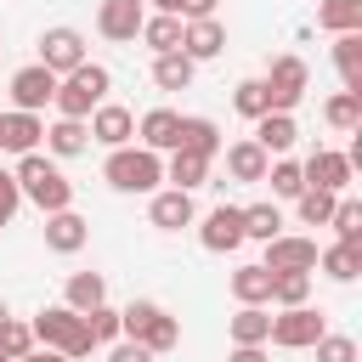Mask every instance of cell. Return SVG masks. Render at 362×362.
Here are the masks:
<instances>
[{
  "instance_id": "cell-1",
  "label": "cell",
  "mask_w": 362,
  "mask_h": 362,
  "mask_svg": "<svg viewBox=\"0 0 362 362\" xmlns=\"http://www.w3.org/2000/svg\"><path fill=\"white\" fill-rule=\"evenodd\" d=\"M107 90H113V74H107L102 62H90V57H85L74 74H62V79H57V96H51V102H57V113H62V119H90V107H96V102H107Z\"/></svg>"
},
{
  "instance_id": "cell-2",
  "label": "cell",
  "mask_w": 362,
  "mask_h": 362,
  "mask_svg": "<svg viewBox=\"0 0 362 362\" xmlns=\"http://www.w3.org/2000/svg\"><path fill=\"white\" fill-rule=\"evenodd\" d=\"M119 334H124V339H136V345H147L153 356H164V351H175L181 322H175L164 305H153V300H130V305L119 311Z\"/></svg>"
},
{
  "instance_id": "cell-3",
  "label": "cell",
  "mask_w": 362,
  "mask_h": 362,
  "mask_svg": "<svg viewBox=\"0 0 362 362\" xmlns=\"http://www.w3.org/2000/svg\"><path fill=\"white\" fill-rule=\"evenodd\" d=\"M28 328H34V339H40V345L62 351L68 362L90 356V345H96V339H90V328H85V311H74V305H45Z\"/></svg>"
},
{
  "instance_id": "cell-4",
  "label": "cell",
  "mask_w": 362,
  "mask_h": 362,
  "mask_svg": "<svg viewBox=\"0 0 362 362\" xmlns=\"http://www.w3.org/2000/svg\"><path fill=\"white\" fill-rule=\"evenodd\" d=\"M102 175H107V187H119V192H158V181H164V158L153 153V147H113L107 153V164H102Z\"/></svg>"
},
{
  "instance_id": "cell-5",
  "label": "cell",
  "mask_w": 362,
  "mask_h": 362,
  "mask_svg": "<svg viewBox=\"0 0 362 362\" xmlns=\"http://www.w3.org/2000/svg\"><path fill=\"white\" fill-rule=\"evenodd\" d=\"M11 175H17L23 198H34V204H40L45 215H51V209H68V204H74V181H68V175H62V170H57L51 158H40V153H23Z\"/></svg>"
},
{
  "instance_id": "cell-6",
  "label": "cell",
  "mask_w": 362,
  "mask_h": 362,
  "mask_svg": "<svg viewBox=\"0 0 362 362\" xmlns=\"http://www.w3.org/2000/svg\"><path fill=\"white\" fill-rule=\"evenodd\" d=\"M322 311H311V305H283V317H272V334H266V345H283V351H311L317 339H322Z\"/></svg>"
},
{
  "instance_id": "cell-7",
  "label": "cell",
  "mask_w": 362,
  "mask_h": 362,
  "mask_svg": "<svg viewBox=\"0 0 362 362\" xmlns=\"http://www.w3.org/2000/svg\"><path fill=\"white\" fill-rule=\"evenodd\" d=\"M305 62L300 57H277L272 62V74H266V96H272V113H294L300 107V96H305Z\"/></svg>"
},
{
  "instance_id": "cell-8",
  "label": "cell",
  "mask_w": 362,
  "mask_h": 362,
  "mask_svg": "<svg viewBox=\"0 0 362 362\" xmlns=\"http://www.w3.org/2000/svg\"><path fill=\"white\" fill-rule=\"evenodd\" d=\"M40 62L62 79V74H74L79 62H85V34L79 28H45L40 34Z\"/></svg>"
},
{
  "instance_id": "cell-9",
  "label": "cell",
  "mask_w": 362,
  "mask_h": 362,
  "mask_svg": "<svg viewBox=\"0 0 362 362\" xmlns=\"http://www.w3.org/2000/svg\"><path fill=\"white\" fill-rule=\"evenodd\" d=\"M51 96H57V74H51L45 62H28V68L11 74V102H17L23 113H40Z\"/></svg>"
},
{
  "instance_id": "cell-10",
  "label": "cell",
  "mask_w": 362,
  "mask_h": 362,
  "mask_svg": "<svg viewBox=\"0 0 362 362\" xmlns=\"http://www.w3.org/2000/svg\"><path fill=\"white\" fill-rule=\"evenodd\" d=\"M198 243H204L209 255H232V249L243 243V209H232V204L209 209L204 226H198Z\"/></svg>"
},
{
  "instance_id": "cell-11",
  "label": "cell",
  "mask_w": 362,
  "mask_h": 362,
  "mask_svg": "<svg viewBox=\"0 0 362 362\" xmlns=\"http://www.w3.org/2000/svg\"><path fill=\"white\" fill-rule=\"evenodd\" d=\"M260 266H266V272H317V243L277 232V238H266V260H260Z\"/></svg>"
},
{
  "instance_id": "cell-12",
  "label": "cell",
  "mask_w": 362,
  "mask_h": 362,
  "mask_svg": "<svg viewBox=\"0 0 362 362\" xmlns=\"http://www.w3.org/2000/svg\"><path fill=\"white\" fill-rule=\"evenodd\" d=\"M141 17H147V0H102V6H96L102 40H119V45L141 34Z\"/></svg>"
},
{
  "instance_id": "cell-13",
  "label": "cell",
  "mask_w": 362,
  "mask_h": 362,
  "mask_svg": "<svg viewBox=\"0 0 362 362\" xmlns=\"http://www.w3.org/2000/svg\"><path fill=\"white\" fill-rule=\"evenodd\" d=\"M85 130H90V141H102V147H124V141L136 136V113L119 107V102H96Z\"/></svg>"
},
{
  "instance_id": "cell-14",
  "label": "cell",
  "mask_w": 362,
  "mask_h": 362,
  "mask_svg": "<svg viewBox=\"0 0 362 362\" xmlns=\"http://www.w3.org/2000/svg\"><path fill=\"white\" fill-rule=\"evenodd\" d=\"M300 175H305V187L345 192V187H351V158H345V153H334V147H317V153L300 164Z\"/></svg>"
},
{
  "instance_id": "cell-15",
  "label": "cell",
  "mask_w": 362,
  "mask_h": 362,
  "mask_svg": "<svg viewBox=\"0 0 362 362\" xmlns=\"http://www.w3.org/2000/svg\"><path fill=\"white\" fill-rule=\"evenodd\" d=\"M181 51H187L192 62H209V57L226 51V28H221L215 17H192V23H181Z\"/></svg>"
},
{
  "instance_id": "cell-16",
  "label": "cell",
  "mask_w": 362,
  "mask_h": 362,
  "mask_svg": "<svg viewBox=\"0 0 362 362\" xmlns=\"http://www.w3.org/2000/svg\"><path fill=\"white\" fill-rule=\"evenodd\" d=\"M192 192H181V187H170V192H153V204H147V221L158 226V232H181V226H192Z\"/></svg>"
},
{
  "instance_id": "cell-17",
  "label": "cell",
  "mask_w": 362,
  "mask_h": 362,
  "mask_svg": "<svg viewBox=\"0 0 362 362\" xmlns=\"http://www.w3.org/2000/svg\"><path fill=\"white\" fill-rule=\"evenodd\" d=\"M85 238H90V226H85L74 209H51V215H45V249H57V255H79Z\"/></svg>"
},
{
  "instance_id": "cell-18",
  "label": "cell",
  "mask_w": 362,
  "mask_h": 362,
  "mask_svg": "<svg viewBox=\"0 0 362 362\" xmlns=\"http://www.w3.org/2000/svg\"><path fill=\"white\" fill-rule=\"evenodd\" d=\"M45 136V124H40V113H23V107H11V113H0V147L6 153H34V141Z\"/></svg>"
},
{
  "instance_id": "cell-19",
  "label": "cell",
  "mask_w": 362,
  "mask_h": 362,
  "mask_svg": "<svg viewBox=\"0 0 362 362\" xmlns=\"http://www.w3.org/2000/svg\"><path fill=\"white\" fill-rule=\"evenodd\" d=\"M255 141L266 147V158H283V153L300 141V124H294V113H260V119H255Z\"/></svg>"
},
{
  "instance_id": "cell-20",
  "label": "cell",
  "mask_w": 362,
  "mask_h": 362,
  "mask_svg": "<svg viewBox=\"0 0 362 362\" xmlns=\"http://www.w3.org/2000/svg\"><path fill=\"white\" fill-rule=\"evenodd\" d=\"M209 153H192V147H175L170 153V164H164V181H175L181 192H192V187H204L209 181Z\"/></svg>"
},
{
  "instance_id": "cell-21",
  "label": "cell",
  "mask_w": 362,
  "mask_h": 362,
  "mask_svg": "<svg viewBox=\"0 0 362 362\" xmlns=\"http://www.w3.org/2000/svg\"><path fill=\"white\" fill-rule=\"evenodd\" d=\"M175 130H181V113H175V107H153V113H141V124H136L141 147H153V153H170V147H175Z\"/></svg>"
},
{
  "instance_id": "cell-22",
  "label": "cell",
  "mask_w": 362,
  "mask_h": 362,
  "mask_svg": "<svg viewBox=\"0 0 362 362\" xmlns=\"http://www.w3.org/2000/svg\"><path fill=\"white\" fill-rule=\"evenodd\" d=\"M266 164H272V158H266V147H260L255 136L226 147V175H232V181H266Z\"/></svg>"
},
{
  "instance_id": "cell-23",
  "label": "cell",
  "mask_w": 362,
  "mask_h": 362,
  "mask_svg": "<svg viewBox=\"0 0 362 362\" xmlns=\"http://www.w3.org/2000/svg\"><path fill=\"white\" fill-rule=\"evenodd\" d=\"M192 68H198V62H192L187 51H158V57H153V85H158V90H187V85H192Z\"/></svg>"
},
{
  "instance_id": "cell-24",
  "label": "cell",
  "mask_w": 362,
  "mask_h": 362,
  "mask_svg": "<svg viewBox=\"0 0 362 362\" xmlns=\"http://www.w3.org/2000/svg\"><path fill=\"white\" fill-rule=\"evenodd\" d=\"M334 68H339L345 90H362V28H351V34L334 40Z\"/></svg>"
},
{
  "instance_id": "cell-25",
  "label": "cell",
  "mask_w": 362,
  "mask_h": 362,
  "mask_svg": "<svg viewBox=\"0 0 362 362\" xmlns=\"http://www.w3.org/2000/svg\"><path fill=\"white\" fill-rule=\"evenodd\" d=\"M45 147H51L57 158H79V153L90 147V130H85V119H57V124L45 130Z\"/></svg>"
},
{
  "instance_id": "cell-26",
  "label": "cell",
  "mask_w": 362,
  "mask_h": 362,
  "mask_svg": "<svg viewBox=\"0 0 362 362\" xmlns=\"http://www.w3.org/2000/svg\"><path fill=\"white\" fill-rule=\"evenodd\" d=\"M232 294L243 300V305H272V272L255 260V266H238L232 272Z\"/></svg>"
},
{
  "instance_id": "cell-27",
  "label": "cell",
  "mask_w": 362,
  "mask_h": 362,
  "mask_svg": "<svg viewBox=\"0 0 362 362\" xmlns=\"http://www.w3.org/2000/svg\"><path fill=\"white\" fill-rule=\"evenodd\" d=\"M317 266L334 277V283H351L362 272V243H334V249H317Z\"/></svg>"
},
{
  "instance_id": "cell-28",
  "label": "cell",
  "mask_w": 362,
  "mask_h": 362,
  "mask_svg": "<svg viewBox=\"0 0 362 362\" xmlns=\"http://www.w3.org/2000/svg\"><path fill=\"white\" fill-rule=\"evenodd\" d=\"M141 40L153 45V57H158V51H181V17H175V11L141 17Z\"/></svg>"
},
{
  "instance_id": "cell-29",
  "label": "cell",
  "mask_w": 362,
  "mask_h": 362,
  "mask_svg": "<svg viewBox=\"0 0 362 362\" xmlns=\"http://www.w3.org/2000/svg\"><path fill=\"white\" fill-rule=\"evenodd\" d=\"M175 147H192V153H221V130H215V119H181V130H175ZM170 147V153H175Z\"/></svg>"
},
{
  "instance_id": "cell-30",
  "label": "cell",
  "mask_w": 362,
  "mask_h": 362,
  "mask_svg": "<svg viewBox=\"0 0 362 362\" xmlns=\"http://www.w3.org/2000/svg\"><path fill=\"white\" fill-rule=\"evenodd\" d=\"M266 334H272V311L266 305H243L232 317V345H266Z\"/></svg>"
},
{
  "instance_id": "cell-31",
  "label": "cell",
  "mask_w": 362,
  "mask_h": 362,
  "mask_svg": "<svg viewBox=\"0 0 362 362\" xmlns=\"http://www.w3.org/2000/svg\"><path fill=\"white\" fill-rule=\"evenodd\" d=\"M317 23L328 34H351V28H362V0H322L317 6Z\"/></svg>"
},
{
  "instance_id": "cell-32",
  "label": "cell",
  "mask_w": 362,
  "mask_h": 362,
  "mask_svg": "<svg viewBox=\"0 0 362 362\" xmlns=\"http://www.w3.org/2000/svg\"><path fill=\"white\" fill-rule=\"evenodd\" d=\"M102 300H107L102 272H74V277H68V305H74V311H90V305H102Z\"/></svg>"
},
{
  "instance_id": "cell-33",
  "label": "cell",
  "mask_w": 362,
  "mask_h": 362,
  "mask_svg": "<svg viewBox=\"0 0 362 362\" xmlns=\"http://www.w3.org/2000/svg\"><path fill=\"white\" fill-rule=\"evenodd\" d=\"M322 119H328L334 130H345V136H351V130L362 124V90H339V96L322 107Z\"/></svg>"
},
{
  "instance_id": "cell-34",
  "label": "cell",
  "mask_w": 362,
  "mask_h": 362,
  "mask_svg": "<svg viewBox=\"0 0 362 362\" xmlns=\"http://www.w3.org/2000/svg\"><path fill=\"white\" fill-rule=\"evenodd\" d=\"M334 204H339V192H328V187H305V192H300V221H305V226H328Z\"/></svg>"
},
{
  "instance_id": "cell-35",
  "label": "cell",
  "mask_w": 362,
  "mask_h": 362,
  "mask_svg": "<svg viewBox=\"0 0 362 362\" xmlns=\"http://www.w3.org/2000/svg\"><path fill=\"white\" fill-rule=\"evenodd\" d=\"M283 232V215H277V204H249L243 209V238H277Z\"/></svg>"
},
{
  "instance_id": "cell-36",
  "label": "cell",
  "mask_w": 362,
  "mask_h": 362,
  "mask_svg": "<svg viewBox=\"0 0 362 362\" xmlns=\"http://www.w3.org/2000/svg\"><path fill=\"white\" fill-rule=\"evenodd\" d=\"M311 294V272H272V300L277 305H305Z\"/></svg>"
},
{
  "instance_id": "cell-37",
  "label": "cell",
  "mask_w": 362,
  "mask_h": 362,
  "mask_svg": "<svg viewBox=\"0 0 362 362\" xmlns=\"http://www.w3.org/2000/svg\"><path fill=\"white\" fill-rule=\"evenodd\" d=\"M232 107H238L243 119H260V113H272V96H266V79H243V85L232 90Z\"/></svg>"
},
{
  "instance_id": "cell-38",
  "label": "cell",
  "mask_w": 362,
  "mask_h": 362,
  "mask_svg": "<svg viewBox=\"0 0 362 362\" xmlns=\"http://www.w3.org/2000/svg\"><path fill=\"white\" fill-rule=\"evenodd\" d=\"M266 181H272V192H277V198H300V192H305V175H300V164H294V158L266 164Z\"/></svg>"
},
{
  "instance_id": "cell-39",
  "label": "cell",
  "mask_w": 362,
  "mask_h": 362,
  "mask_svg": "<svg viewBox=\"0 0 362 362\" xmlns=\"http://www.w3.org/2000/svg\"><path fill=\"white\" fill-rule=\"evenodd\" d=\"M328 226L339 232V243H362V204L356 198H339L334 215H328Z\"/></svg>"
},
{
  "instance_id": "cell-40",
  "label": "cell",
  "mask_w": 362,
  "mask_h": 362,
  "mask_svg": "<svg viewBox=\"0 0 362 362\" xmlns=\"http://www.w3.org/2000/svg\"><path fill=\"white\" fill-rule=\"evenodd\" d=\"M85 328H90V339H96V345H107V339H119V311L102 300V305H90V311H85Z\"/></svg>"
},
{
  "instance_id": "cell-41",
  "label": "cell",
  "mask_w": 362,
  "mask_h": 362,
  "mask_svg": "<svg viewBox=\"0 0 362 362\" xmlns=\"http://www.w3.org/2000/svg\"><path fill=\"white\" fill-rule=\"evenodd\" d=\"M311 351H317V362H356V339H351V334H328V328H322V339H317Z\"/></svg>"
},
{
  "instance_id": "cell-42",
  "label": "cell",
  "mask_w": 362,
  "mask_h": 362,
  "mask_svg": "<svg viewBox=\"0 0 362 362\" xmlns=\"http://www.w3.org/2000/svg\"><path fill=\"white\" fill-rule=\"evenodd\" d=\"M0 351H6L11 362L28 356V351H34V328H28V322H6V328H0Z\"/></svg>"
},
{
  "instance_id": "cell-43",
  "label": "cell",
  "mask_w": 362,
  "mask_h": 362,
  "mask_svg": "<svg viewBox=\"0 0 362 362\" xmlns=\"http://www.w3.org/2000/svg\"><path fill=\"white\" fill-rule=\"evenodd\" d=\"M17 204H23V187H17V175H11V170H0V226L17 215Z\"/></svg>"
},
{
  "instance_id": "cell-44",
  "label": "cell",
  "mask_w": 362,
  "mask_h": 362,
  "mask_svg": "<svg viewBox=\"0 0 362 362\" xmlns=\"http://www.w3.org/2000/svg\"><path fill=\"white\" fill-rule=\"evenodd\" d=\"M107 362H153V351H147V345H136V339H119V345L107 351Z\"/></svg>"
},
{
  "instance_id": "cell-45",
  "label": "cell",
  "mask_w": 362,
  "mask_h": 362,
  "mask_svg": "<svg viewBox=\"0 0 362 362\" xmlns=\"http://www.w3.org/2000/svg\"><path fill=\"white\" fill-rule=\"evenodd\" d=\"M175 17L192 23V17H215V0H175Z\"/></svg>"
},
{
  "instance_id": "cell-46",
  "label": "cell",
  "mask_w": 362,
  "mask_h": 362,
  "mask_svg": "<svg viewBox=\"0 0 362 362\" xmlns=\"http://www.w3.org/2000/svg\"><path fill=\"white\" fill-rule=\"evenodd\" d=\"M226 362H266V345H232Z\"/></svg>"
},
{
  "instance_id": "cell-47",
  "label": "cell",
  "mask_w": 362,
  "mask_h": 362,
  "mask_svg": "<svg viewBox=\"0 0 362 362\" xmlns=\"http://www.w3.org/2000/svg\"><path fill=\"white\" fill-rule=\"evenodd\" d=\"M17 362H68V356H62V351H51V345H45V351H28V356H17Z\"/></svg>"
},
{
  "instance_id": "cell-48",
  "label": "cell",
  "mask_w": 362,
  "mask_h": 362,
  "mask_svg": "<svg viewBox=\"0 0 362 362\" xmlns=\"http://www.w3.org/2000/svg\"><path fill=\"white\" fill-rule=\"evenodd\" d=\"M6 322H11V311H6V300H0V328H6Z\"/></svg>"
},
{
  "instance_id": "cell-49",
  "label": "cell",
  "mask_w": 362,
  "mask_h": 362,
  "mask_svg": "<svg viewBox=\"0 0 362 362\" xmlns=\"http://www.w3.org/2000/svg\"><path fill=\"white\" fill-rule=\"evenodd\" d=\"M153 6H158V11H175V0H153Z\"/></svg>"
},
{
  "instance_id": "cell-50",
  "label": "cell",
  "mask_w": 362,
  "mask_h": 362,
  "mask_svg": "<svg viewBox=\"0 0 362 362\" xmlns=\"http://www.w3.org/2000/svg\"><path fill=\"white\" fill-rule=\"evenodd\" d=\"M0 362H11V356H6V351H0Z\"/></svg>"
}]
</instances>
